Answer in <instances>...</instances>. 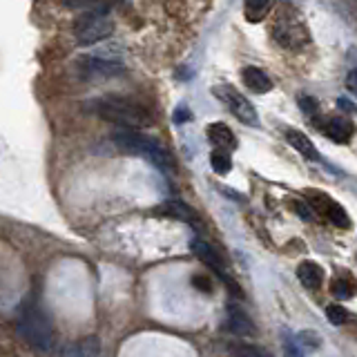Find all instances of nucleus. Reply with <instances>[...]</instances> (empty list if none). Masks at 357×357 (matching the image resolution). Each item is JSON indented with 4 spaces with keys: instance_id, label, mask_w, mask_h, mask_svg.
Returning a JSON list of instances; mask_svg holds the SVG:
<instances>
[{
    "instance_id": "obj_1",
    "label": "nucleus",
    "mask_w": 357,
    "mask_h": 357,
    "mask_svg": "<svg viewBox=\"0 0 357 357\" xmlns=\"http://www.w3.org/2000/svg\"><path fill=\"white\" fill-rule=\"evenodd\" d=\"M87 109L94 112L96 116L114 123L119 128H148L152 123L150 112L141 107L139 103L126 98V96H100L87 103Z\"/></svg>"
},
{
    "instance_id": "obj_2",
    "label": "nucleus",
    "mask_w": 357,
    "mask_h": 357,
    "mask_svg": "<svg viewBox=\"0 0 357 357\" xmlns=\"http://www.w3.org/2000/svg\"><path fill=\"white\" fill-rule=\"evenodd\" d=\"M112 141H114V145L121 150L145 156V159L159 167V170H165V172L174 170V156L167 152L159 141L145 137V134H141L139 130L119 128L112 132Z\"/></svg>"
},
{
    "instance_id": "obj_3",
    "label": "nucleus",
    "mask_w": 357,
    "mask_h": 357,
    "mask_svg": "<svg viewBox=\"0 0 357 357\" xmlns=\"http://www.w3.org/2000/svg\"><path fill=\"white\" fill-rule=\"evenodd\" d=\"M112 33H114V20L109 16L107 5L87 9L74 20V38L81 47H92V45L103 43Z\"/></svg>"
},
{
    "instance_id": "obj_4",
    "label": "nucleus",
    "mask_w": 357,
    "mask_h": 357,
    "mask_svg": "<svg viewBox=\"0 0 357 357\" xmlns=\"http://www.w3.org/2000/svg\"><path fill=\"white\" fill-rule=\"evenodd\" d=\"M18 335L22 342L33 346V349L47 351L54 340V328L50 317L38 306H29L18 319Z\"/></svg>"
},
{
    "instance_id": "obj_5",
    "label": "nucleus",
    "mask_w": 357,
    "mask_h": 357,
    "mask_svg": "<svg viewBox=\"0 0 357 357\" xmlns=\"http://www.w3.org/2000/svg\"><path fill=\"white\" fill-rule=\"evenodd\" d=\"M76 72L85 81H109V78H119L126 74V67L116 59H109L105 54L94 52V54H83L76 61Z\"/></svg>"
},
{
    "instance_id": "obj_6",
    "label": "nucleus",
    "mask_w": 357,
    "mask_h": 357,
    "mask_svg": "<svg viewBox=\"0 0 357 357\" xmlns=\"http://www.w3.org/2000/svg\"><path fill=\"white\" fill-rule=\"evenodd\" d=\"M273 38L286 50H301L310 43V33L299 16L282 14L273 25Z\"/></svg>"
},
{
    "instance_id": "obj_7",
    "label": "nucleus",
    "mask_w": 357,
    "mask_h": 357,
    "mask_svg": "<svg viewBox=\"0 0 357 357\" xmlns=\"http://www.w3.org/2000/svg\"><path fill=\"white\" fill-rule=\"evenodd\" d=\"M212 94L228 107V112L234 119H239L245 126H257V123H259V116H257V109L252 107V103L241 92H237L232 85H217L212 89Z\"/></svg>"
},
{
    "instance_id": "obj_8",
    "label": "nucleus",
    "mask_w": 357,
    "mask_h": 357,
    "mask_svg": "<svg viewBox=\"0 0 357 357\" xmlns=\"http://www.w3.org/2000/svg\"><path fill=\"white\" fill-rule=\"evenodd\" d=\"M190 248H192V252L199 257V261H201V264H206L208 268H212V271H215V273L219 275V279L228 286L230 293H234L237 297H241V288L237 286V282H234V279L228 277V273H226V264H223L221 255H219L215 248H212V245H210L206 239L195 237L192 241H190Z\"/></svg>"
},
{
    "instance_id": "obj_9",
    "label": "nucleus",
    "mask_w": 357,
    "mask_h": 357,
    "mask_svg": "<svg viewBox=\"0 0 357 357\" xmlns=\"http://www.w3.org/2000/svg\"><path fill=\"white\" fill-rule=\"evenodd\" d=\"M315 128L319 132H324L331 141L335 143H349L353 139V134H355V126H353V121L351 119H346V116H326V119H321V121H315Z\"/></svg>"
},
{
    "instance_id": "obj_10",
    "label": "nucleus",
    "mask_w": 357,
    "mask_h": 357,
    "mask_svg": "<svg viewBox=\"0 0 357 357\" xmlns=\"http://www.w3.org/2000/svg\"><path fill=\"white\" fill-rule=\"evenodd\" d=\"M226 328L232 335H237V337H250V335H255V324H252V319L245 315L243 308H239L237 304H230L228 306Z\"/></svg>"
},
{
    "instance_id": "obj_11",
    "label": "nucleus",
    "mask_w": 357,
    "mask_h": 357,
    "mask_svg": "<svg viewBox=\"0 0 357 357\" xmlns=\"http://www.w3.org/2000/svg\"><path fill=\"white\" fill-rule=\"evenodd\" d=\"M286 143H290V148L297 150L304 159L308 161H315V163H321V154L317 152L315 148V143H312L304 132H299V130H286Z\"/></svg>"
},
{
    "instance_id": "obj_12",
    "label": "nucleus",
    "mask_w": 357,
    "mask_h": 357,
    "mask_svg": "<svg viewBox=\"0 0 357 357\" xmlns=\"http://www.w3.org/2000/svg\"><path fill=\"white\" fill-rule=\"evenodd\" d=\"M241 81L255 94H268L273 89L271 76H268L261 70V67H252V65L250 67H243V70H241Z\"/></svg>"
},
{
    "instance_id": "obj_13",
    "label": "nucleus",
    "mask_w": 357,
    "mask_h": 357,
    "mask_svg": "<svg viewBox=\"0 0 357 357\" xmlns=\"http://www.w3.org/2000/svg\"><path fill=\"white\" fill-rule=\"evenodd\" d=\"M210 143L215 145V148H223V150H234L237 148V137L232 134V130L226 126V123H212L206 130Z\"/></svg>"
},
{
    "instance_id": "obj_14",
    "label": "nucleus",
    "mask_w": 357,
    "mask_h": 357,
    "mask_svg": "<svg viewBox=\"0 0 357 357\" xmlns=\"http://www.w3.org/2000/svg\"><path fill=\"white\" fill-rule=\"evenodd\" d=\"M156 212L163 215V217H172V219H178V221L192 223V226H197V223H199L197 212L190 206L181 204V201H165L161 208H156Z\"/></svg>"
},
{
    "instance_id": "obj_15",
    "label": "nucleus",
    "mask_w": 357,
    "mask_h": 357,
    "mask_svg": "<svg viewBox=\"0 0 357 357\" xmlns=\"http://www.w3.org/2000/svg\"><path fill=\"white\" fill-rule=\"evenodd\" d=\"M317 197H319L321 215H326V219L333 223V226H337V228H349L351 226V219H349L346 210L340 204H335V201L328 199L326 195H317Z\"/></svg>"
},
{
    "instance_id": "obj_16",
    "label": "nucleus",
    "mask_w": 357,
    "mask_h": 357,
    "mask_svg": "<svg viewBox=\"0 0 357 357\" xmlns=\"http://www.w3.org/2000/svg\"><path fill=\"white\" fill-rule=\"evenodd\" d=\"M297 279H299L304 288L315 290L324 282V271H321V266L315 264V261H301L297 266Z\"/></svg>"
},
{
    "instance_id": "obj_17",
    "label": "nucleus",
    "mask_w": 357,
    "mask_h": 357,
    "mask_svg": "<svg viewBox=\"0 0 357 357\" xmlns=\"http://www.w3.org/2000/svg\"><path fill=\"white\" fill-rule=\"evenodd\" d=\"M103 351V346L96 337H85V340H78L72 346H65L63 355H76V357H96Z\"/></svg>"
},
{
    "instance_id": "obj_18",
    "label": "nucleus",
    "mask_w": 357,
    "mask_h": 357,
    "mask_svg": "<svg viewBox=\"0 0 357 357\" xmlns=\"http://www.w3.org/2000/svg\"><path fill=\"white\" fill-rule=\"evenodd\" d=\"M273 9V0H243V14L250 22H259Z\"/></svg>"
},
{
    "instance_id": "obj_19",
    "label": "nucleus",
    "mask_w": 357,
    "mask_h": 357,
    "mask_svg": "<svg viewBox=\"0 0 357 357\" xmlns=\"http://www.w3.org/2000/svg\"><path fill=\"white\" fill-rule=\"evenodd\" d=\"M210 165L217 174H228L232 170V161H230V152L223 148H215L210 154Z\"/></svg>"
},
{
    "instance_id": "obj_20",
    "label": "nucleus",
    "mask_w": 357,
    "mask_h": 357,
    "mask_svg": "<svg viewBox=\"0 0 357 357\" xmlns=\"http://www.w3.org/2000/svg\"><path fill=\"white\" fill-rule=\"evenodd\" d=\"M331 293H333V297H335V299L344 301V299H351V297L355 295V286L349 282V279L337 277V279H333V284H331Z\"/></svg>"
},
{
    "instance_id": "obj_21",
    "label": "nucleus",
    "mask_w": 357,
    "mask_h": 357,
    "mask_svg": "<svg viewBox=\"0 0 357 357\" xmlns=\"http://www.w3.org/2000/svg\"><path fill=\"white\" fill-rule=\"evenodd\" d=\"M326 317H328V321L333 324V326H342V324H346V319H349V310H346L344 306H340V304H331L326 308Z\"/></svg>"
},
{
    "instance_id": "obj_22",
    "label": "nucleus",
    "mask_w": 357,
    "mask_h": 357,
    "mask_svg": "<svg viewBox=\"0 0 357 357\" xmlns=\"http://www.w3.org/2000/svg\"><path fill=\"white\" fill-rule=\"evenodd\" d=\"M297 342L301 346H306V349H319L321 346V337L317 333H312V331H306V333H299L297 335Z\"/></svg>"
},
{
    "instance_id": "obj_23",
    "label": "nucleus",
    "mask_w": 357,
    "mask_h": 357,
    "mask_svg": "<svg viewBox=\"0 0 357 357\" xmlns=\"http://www.w3.org/2000/svg\"><path fill=\"white\" fill-rule=\"evenodd\" d=\"M299 107L304 112L306 116L315 119V112H317V100L310 98V96H299Z\"/></svg>"
},
{
    "instance_id": "obj_24",
    "label": "nucleus",
    "mask_w": 357,
    "mask_h": 357,
    "mask_svg": "<svg viewBox=\"0 0 357 357\" xmlns=\"http://www.w3.org/2000/svg\"><path fill=\"white\" fill-rule=\"evenodd\" d=\"M61 3L67 9H85V7H92L96 0H61Z\"/></svg>"
},
{
    "instance_id": "obj_25",
    "label": "nucleus",
    "mask_w": 357,
    "mask_h": 357,
    "mask_svg": "<svg viewBox=\"0 0 357 357\" xmlns=\"http://www.w3.org/2000/svg\"><path fill=\"white\" fill-rule=\"evenodd\" d=\"M192 284L201 290V293H210V290H212L210 279H208V277H204V275H195V277H192Z\"/></svg>"
},
{
    "instance_id": "obj_26",
    "label": "nucleus",
    "mask_w": 357,
    "mask_h": 357,
    "mask_svg": "<svg viewBox=\"0 0 357 357\" xmlns=\"http://www.w3.org/2000/svg\"><path fill=\"white\" fill-rule=\"evenodd\" d=\"M295 210H297V215L304 219V221H312V219H315V217H312L315 212H312L306 204H301V201H297V204H295Z\"/></svg>"
},
{
    "instance_id": "obj_27",
    "label": "nucleus",
    "mask_w": 357,
    "mask_h": 357,
    "mask_svg": "<svg viewBox=\"0 0 357 357\" xmlns=\"http://www.w3.org/2000/svg\"><path fill=\"white\" fill-rule=\"evenodd\" d=\"M346 87L351 89V94L357 96V67H353V70L346 74Z\"/></svg>"
},
{
    "instance_id": "obj_28",
    "label": "nucleus",
    "mask_w": 357,
    "mask_h": 357,
    "mask_svg": "<svg viewBox=\"0 0 357 357\" xmlns=\"http://www.w3.org/2000/svg\"><path fill=\"white\" fill-rule=\"evenodd\" d=\"M234 353H245V355H266L261 349H252V346H237V349H232Z\"/></svg>"
},
{
    "instance_id": "obj_29",
    "label": "nucleus",
    "mask_w": 357,
    "mask_h": 357,
    "mask_svg": "<svg viewBox=\"0 0 357 357\" xmlns=\"http://www.w3.org/2000/svg\"><path fill=\"white\" fill-rule=\"evenodd\" d=\"M337 107H342L346 114H353V112H355V105L351 103L349 98H337Z\"/></svg>"
},
{
    "instance_id": "obj_30",
    "label": "nucleus",
    "mask_w": 357,
    "mask_h": 357,
    "mask_svg": "<svg viewBox=\"0 0 357 357\" xmlns=\"http://www.w3.org/2000/svg\"><path fill=\"white\" fill-rule=\"evenodd\" d=\"M190 119H192V114H190V112H183V109H178L176 114H174L176 123H183V121H190Z\"/></svg>"
}]
</instances>
